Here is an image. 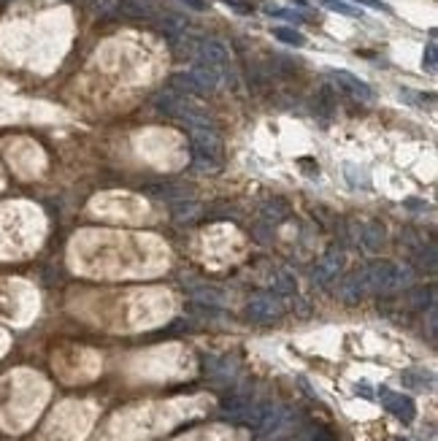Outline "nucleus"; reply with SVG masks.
Instances as JSON below:
<instances>
[{
  "label": "nucleus",
  "instance_id": "412c9836",
  "mask_svg": "<svg viewBox=\"0 0 438 441\" xmlns=\"http://www.w3.org/2000/svg\"><path fill=\"white\" fill-rule=\"evenodd\" d=\"M270 36H273L276 41H281V44L295 46V49L306 46V36H303L301 30H295V27H273V30H270Z\"/></svg>",
  "mask_w": 438,
  "mask_h": 441
},
{
  "label": "nucleus",
  "instance_id": "f03ea898",
  "mask_svg": "<svg viewBox=\"0 0 438 441\" xmlns=\"http://www.w3.org/2000/svg\"><path fill=\"white\" fill-rule=\"evenodd\" d=\"M246 314H249L255 322L279 319V317L284 314V301H281V295H276V293H257V295L249 298Z\"/></svg>",
  "mask_w": 438,
  "mask_h": 441
},
{
  "label": "nucleus",
  "instance_id": "7c9ffc66",
  "mask_svg": "<svg viewBox=\"0 0 438 441\" xmlns=\"http://www.w3.org/2000/svg\"><path fill=\"white\" fill-rule=\"evenodd\" d=\"M351 3H360V5H368L373 11H384V14H393V8L384 3V0H351Z\"/></svg>",
  "mask_w": 438,
  "mask_h": 441
},
{
  "label": "nucleus",
  "instance_id": "2f4dec72",
  "mask_svg": "<svg viewBox=\"0 0 438 441\" xmlns=\"http://www.w3.org/2000/svg\"><path fill=\"white\" fill-rule=\"evenodd\" d=\"M178 3H184V5L192 8V11H206V8H209V0H178Z\"/></svg>",
  "mask_w": 438,
  "mask_h": 441
},
{
  "label": "nucleus",
  "instance_id": "f257e3e1",
  "mask_svg": "<svg viewBox=\"0 0 438 441\" xmlns=\"http://www.w3.org/2000/svg\"><path fill=\"white\" fill-rule=\"evenodd\" d=\"M362 271H365L368 293H397L411 287L414 282V271L395 260H371Z\"/></svg>",
  "mask_w": 438,
  "mask_h": 441
},
{
  "label": "nucleus",
  "instance_id": "c756f323",
  "mask_svg": "<svg viewBox=\"0 0 438 441\" xmlns=\"http://www.w3.org/2000/svg\"><path fill=\"white\" fill-rule=\"evenodd\" d=\"M403 206H406V209H411V212H430V209H433L428 201H419V198H406V201H403Z\"/></svg>",
  "mask_w": 438,
  "mask_h": 441
},
{
  "label": "nucleus",
  "instance_id": "39448f33",
  "mask_svg": "<svg viewBox=\"0 0 438 441\" xmlns=\"http://www.w3.org/2000/svg\"><path fill=\"white\" fill-rule=\"evenodd\" d=\"M330 79H333L336 87L341 89V92H347V95L354 98V100H362V103H371V100H373V89H371V84H365L362 79H357L351 71L333 68V71H330Z\"/></svg>",
  "mask_w": 438,
  "mask_h": 441
},
{
  "label": "nucleus",
  "instance_id": "423d86ee",
  "mask_svg": "<svg viewBox=\"0 0 438 441\" xmlns=\"http://www.w3.org/2000/svg\"><path fill=\"white\" fill-rule=\"evenodd\" d=\"M192 135V155L222 160V138L214 128H189Z\"/></svg>",
  "mask_w": 438,
  "mask_h": 441
},
{
  "label": "nucleus",
  "instance_id": "ddd939ff",
  "mask_svg": "<svg viewBox=\"0 0 438 441\" xmlns=\"http://www.w3.org/2000/svg\"><path fill=\"white\" fill-rule=\"evenodd\" d=\"M200 214H203V209H200V203L192 201V198H181V201H174V203H171V217H174V222H178V225L195 222Z\"/></svg>",
  "mask_w": 438,
  "mask_h": 441
},
{
  "label": "nucleus",
  "instance_id": "0eeeda50",
  "mask_svg": "<svg viewBox=\"0 0 438 441\" xmlns=\"http://www.w3.org/2000/svg\"><path fill=\"white\" fill-rule=\"evenodd\" d=\"M344 263H347V258H344V252L341 249H330L319 263L314 265V271H311V279H314V284H330L333 279H338V273L344 271Z\"/></svg>",
  "mask_w": 438,
  "mask_h": 441
},
{
  "label": "nucleus",
  "instance_id": "f3484780",
  "mask_svg": "<svg viewBox=\"0 0 438 441\" xmlns=\"http://www.w3.org/2000/svg\"><path fill=\"white\" fill-rule=\"evenodd\" d=\"M143 192L157 198V201H171V203L187 198V190L178 187V184H149V187H143Z\"/></svg>",
  "mask_w": 438,
  "mask_h": 441
},
{
  "label": "nucleus",
  "instance_id": "6ab92c4d",
  "mask_svg": "<svg viewBox=\"0 0 438 441\" xmlns=\"http://www.w3.org/2000/svg\"><path fill=\"white\" fill-rule=\"evenodd\" d=\"M171 89L174 92H178V95H203V89L198 87V82L192 79V74L189 71H178V74H174L171 76Z\"/></svg>",
  "mask_w": 438,
  "mask_h": 441
},
{
  "label": "nucleus",
  "instance_id": "473e14b6",
  "mask_svg": "<svg viewBox=\"0 0 438 441\" xmlns=\"http://www.w3.org/2000/svg\"><path fill=\"white\" fill-rule=\"evenodd\" d=\"M357 390V396H365V398H371V390H368V385H357L354 387Z\"/></svg>",
  "mask_w": 438,
  "mask_h": 441
},
{
  "label": "nucleus",
  "instance_id": "6e6552de",
  "mask_svg": "<svg viewBox=\"0 0 438 441\" xmlns=\"http://www.w3.org/2000/svg\"><path fill=\"white\" fill-rule=\"evenodd\" d=\"M195 63H206V65H214V68L222 71L224 65H230V49L219 38H200Z\"/></svg>",
  "mask_w": 438,
  "mask_h": 441
},
{
  "label": "nucleus",
  "instance_id": "aec40b11",
  "mask_svg": "<svg viewBox=\"0 0 438 441\" xmlns=\"http://www.w3.org/2000/svg\"><path fill=\"white\" fill-rule=\"evenodd\" d=\"M273 293H276V295H292V293H298V279H295V273H290L287 268H281V271L273 276Z\"/></svg>",
  "mask_w": 438,
  "mask_h": 441
},
{
  "label": "nucleus",
  "instance_id": "5701e85b",
  "mask_svg": "<svg viewBox=\"0 0 438 441\" xmlns=\"http://www.w3.org/2000/svg\"><path fill=\"white\" fill-rule=\"evenodd\" d=\"M316 5H322L327 11H336V14H344V16H351V19H362V11L354 8L347 0H316Z\"/></svg>",
  "mask_w": 438,
  "mask_h": 441
},
{
  "label": "nucleus",
  "instance_id": "a878e982",
  "mask_svg": "<svg viewBox=\"0 0 438 441\" xmlns=\"http://www.w3.org/2000/svg\"><path fill=\"white\" fill-rule=\"evenodd\" d=\"M209 374H214V376H222V379H230L233 374H235V368L230 365V360H224V357H209Z\"/></svg>",
  "mask_w": 438,
  "mask_h": 441
},
{
  "label": "nucleus",
  "instance_id": "4468645a",
  "mask_svg": "<svg viewBox=\"0 0 438 441\" xmlns=\"http://www.w3.org/2000/svg\"><path fill=\"white\" fill-rule=\"evenodd\" d=\"M384 225L382 222H368L362 230H360V244H362V249H368V252H379L382 249V244H384Z\"/></svg>",
  "mask_w": 438,
  "mask_h": 441
},
{
  "label": "nucleus",
  "instance_id": "9b49d317",
  "mask_svg": "<svg viewBox=\"0 0 438 441\" xmlns=\"http://www.w3.org/2000/svg\"><path fill=\"white\" fill-rule=\"evenodd\" d=\"M189 74H192V79L198 82V87L203 89V95L214 92V89L222 84V71H219V68H214V65H206V63H195V68H192Z\"/></svg>",
  "mask_w": 438,
  "mask_h": 441
},
{
  "label": "nucleus",
  "instance_id": "f8f14e48",
  "mask_svg": "<svg viewBox=\"0 0 438 441\" xmlns=\"http://www.w3.org/2000/svg\"><path fill=\"white\" fill-rule=\"evenodd\" d=\"M400 382H403L406 387H411V390H419V393L436 387V376H433L430 371H425V368H406V371L400 374Z\"/></svg>",
  "mask_w": 438,
  "mask_h": 441
},
{
  "label": "nucleus",
  "instance_id": "c85d7f7f",
  "mask_svg": "<svg viewBox=\"0 0 438 441\" xmlns=\"http://www.w3.org/2000/svg\"><path fill=\"white\" fill-rule=\"evenodd\" d=\"M219 3H224L227 8H233V11L241 14V16H249V14L255 11V5H252L249 0H219Z\"/></svg>",
  "mask_w": 438,
  "mask_h": 441
},
{
  "label": "nucleus",
  "instance_id": "2eb2a0df",
  "mask_svg": "<svg viewBox=\"0 0 438 441\" xmlns=\"http://www.w3.org/2000/svg\"><path fill=\"white\" fill-rule=\"evenodd\" d=\"M119 14L132 19H154V0H119Z\"/></svg>",
  "mask_w": 438,
  "mask_h": 441
},
{
  "label": "nucleus",
  "instance_id": "a211bd4d",
  "mask_svg": "<svg viewBox=\"0 0 438 441\" xmlns=\"http://www.w3.org/2000/svg\"><path fill=\"white\" fill-rule=\"evenodd\" d=\"M287 217H290V209H287V203L281 198H273V201H268L263 206V220L268 222V227H276L279 222H284Z\"/></svg>",
  "mask_w": 438,
  "mask_h": 441
},
{
  "label": "nucleus",
  "instance_id": "7ed1b4c3",
  "mask_svg": "<svg viewBox=\"0 0 438 441\" xmlns=\"http://www.w3.org/2000/svg\"><path fill=\"white\" fill-rule=\"evenodd\" d=\"M184 287H187V293L192 295V301H195V304H200V306L224 309V306H227V301H230L227 290H224V287H219V284H209V282H187V279H184Z\"/></svg>",
  "mask_w": 438,
  "mask_h": 441
},
{
  "label": "nucleus",
  "instance_id": "b1692460",
  "mask_svg": "<svg viewBox=\"0 0 438 441\" xmlns=\"http://www.w3.org/2000/svg\"><path fill=\"white\" fill-rule=\"evenodd\" d=\"M268 16H273V19H287V22H292V25H303L306 22V16L301 14V11H292V8H279V5H265L263 8Z\"/></svg>",
  "mask_w": 438,
  "mask_h": 441
},
{
  "label": "nucleus",
  "instance_id": "4be33fe9",
  "mask_svg": "<svg viewBox=\"0 0 438 441\" xmlns=\"http://www.w3.org/2000/svg\"><path fill=\"white\" fill-rule=\"evenodd\" d=\"M344 177L349 181L354 190H368L371 187V177H368V171H362L360 166H354V163H344Z\"/></svg>",
  "mask_w": 438,
  "mask_h": 441
},
{
  "label": "nucleus",
  "instance_id": "cd10ccee",
  "mask_svg": "<svg viewBox=\"0 0 438 441\" xmlns=\"http://www.w3.org/2000/svg\"><path fill=\"white\" fill-rule=\"evenodd\" d=\"M192 157H195V171H200V174H219L222 171V160L200 157V155H192Z\"/></svg>",
  "mask_w": 438,
  "mask_h": 441
},
{
  "label": "nucleus",
  "instance_id": "bb28decb",
  "mask_svg": "<svg viewBox=\"0 0 438 441\" xmlns=\"http://www.w3.org/2000/svg\"><path fill=\"white\" fill-rule=\"evenodd\" d=\"M436 65H438V49H436V38H430L428 46H425V54H422V68L428 74H436Z\"/></svg>",
  "mask_w": 438,
  "mask_h": 441
},
{
  "label": "nucleus",
  "instance_id": "1a4fd4ad",
  "mask_svg": "<svg viewBox=\"0 0 438 441\" xmlns=\"http://www.w3.org/2000/svg\"><path fill=\"white\" fill-rule=\"evenodd\" d=\"M338 295H341L347 304H357L360 298H365V295H368V284H365V271H362V268L351 271V273H347V276L341 279Z\"/></svg>",
  "mask_w": 438,
  "mask_h": 441
},
{
  "label": "nucleus",
  "instance_id": "20e7f679",
  "mask_svg": "<svg viewBox=\"0 0 438 441\" xmlns=\"http://www.w3.org/2000/svg\"><path fill=\"white\" fill-rule=\"evenodd\" d=\"M379 400H382V406L397 417L400 422H414V417H417V406H414V400L408 396H403V393H395L390 387H379Z\"/></svg>",
  "mask_w": 438,
  "mask_h": 441
},
{
  "label": "nucleus",
  "instance_id": "393cba45",
  "mask_svg": "<svg viewBox=\"0 0 438 441\" xmlns=\"http://www.w3.org/2000/svg\"><path fill=\"white\" fill-rule=\"evenodd\" d=\"M97 16H117L119 14V0H84Z\"/></svg>",
  "mask_w": 438,
  "mask_h": 441
},
{
  "label": "nucleus",
  "instance_id": "9d476101",
  "mask_svg": "<svg viewBox=\"0 0 438 441\" xmlns=\"http://www.w3.org/2000/svg\"><path fill=\"white\" fill-rule=\"evenodd\" d=\"M249 403H252V396H244V393H235V396L224 398V400L219 403V417H222L224 422L238 425V420H241V414L249 409Z\"/></svg>",
  "mask_w": 438,
  "mask_h": 441
},
{
  "label": "nucleus",
  "instance_id": "72a5a7b5",
  "mask_svg": "<svg viewBox=\"0 0 438 441\" xmlns=\"http://www.w3.org/2000/svg\"><path fill=\"white\" fill-rule=\"evenodd\" d=\"M395 441H406V439H395Z\"/></svg>",
  "mask_w": 438,
  "mask_h": 441
},
{
  "label": "nucleus",
  "instance_id": "dca6fc26",
  "mask_svg": "<svg viewBox=\"0 0 438 441\" xmlns=\"http://www.w3.org/2000/svg\"><path fill=\"white\" fill-rule=\"evenodd\" d=\"M157 27H160V33L165 36V38H174V36H181V33H187V27H189V22L181 16V14H174V11H165L160 19H157Z\"/></svg>",
  "mask_w": 438,
  "mask_h": 441
}]
</instances>
